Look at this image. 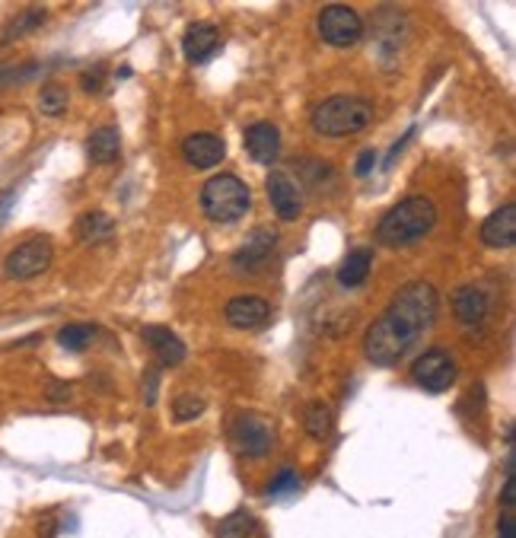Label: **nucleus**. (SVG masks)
Returning a JSON list of instances; mask_svg holds the SVG:
<instances>
[{"mask_svg": "<svg viewBox=\"0 0 516 538\" xmlns=\"http://www.w3.org/2000/svg\"><path fill=\"white\" fill-rule=\"evenodd\" d=\"M16 201V191L7 188V191H0V227H4V220L10 217V207H13Z\"/></svg>", "mask_w": 516, "mask_h": 538, "instance_id": "obj_32", "label": "nucleus"}, {"mask_svg": "<svg viewBox=\"0 0 516 538\" xmlns=\"http://www.w3.org/2000/svg\"><path fill=\"white\" fill-rule=\"evenodd\" d=\"M48 402H55V404H64V402H71V396H73V388L67 386V382H51L48 386Z\"/></svg>", "mask_w": 516, "mask_h": 538, "instance_id": "obj_29", "label": "nucleus"}, {"mask_svg": "<svg viewBox=\"0 0 516 538\" xmlns=\"http://www.w3.org/2000/svg\"><path fill=\"white\" fill-rule=\"evenodd\" d=\"M45 10L42 7H35V10H26V13H19L13 19V23L7 26V32H4V45H7L10 39H16V35H26L29 29H35V26H42L45 23Z\"/></svg>", "mask_w": 516, "mask_h": 538, "instance_id": "obj_25", "label": "nucleus"}, {"mask_svg": "<svg viewBox=\"0 0 516 538\" xmlns=\"http://www.w3.org/2000/svg\"><path fill=\"white\" fill-rule=\"evenodd\" d=\"M300 491V475L294 468H281L274 481L268 484V497H287V494H297Z\"/></svg>", "mask_w": 516, "mask_h": 538, "instance_id": "obj_27", "label": "nucleus"}, {"mask_svg": "<svg viewBox=\"0 0 516 538\" xmlns=\"http://www.w3.org/2000/svg\"><path fill=\"white\" fill-rule=\"evenodd\" d=\"M0 80H4V67H0Z\"/></svg>", "mask_w": 516, "mask_h": 538, "instance_id": "obj_35", "label": "nucleus"}, {"mask_svg": "<svg viewBox=\"0 0 516 538\" xmlns=\"http://www.w3.org/2000/svg\"><path fill=\"white\" fill-rule=\"evenodd\" d=\"M87 153L93 163H115L121 157V134L119 127L103 125L96 127L93 134L87 137Z\"/></svg>", "mask_w": 516, "mask_h": 538, "instance_id": "obj_18", "label": "nucleus"}, {"mask_svg": "<svg viewBox=\"0 0 516 538\" xmlns=\"http://www.w3.org/2000/svg\"><path fill=\"white\" fill-rule=\"evenodd\" d=\"M516 494H513V475H507L504 478V491H501V503H504V510H507V516L513 513V503H516Z\"/></svg>", "mask_w": 516, "mask_h": 538, "instance_id": "obj_31", "label": "nucleus"}, {"mask_svg": "<svg viewBox=\"0 0 516 538\" xmlns=\"http://www.w3.org/2000/svg\"><path fill=\"white\" fill-rule=\"evenodd\" d=\"M230 436H233L236 452H243L249 459H262V456L271 452V446H274V424L255 411L236 414V418H233Z\"/></svg>", "mask_w": 516, "mask_h": 538, "instance_id": "obj_7", "label": "nucleus"}, {"mask_svg": "<svg viewBox=\"0 0 516 538\" xmlns=\"http://www.w3.org/2000/svg\"><path fill=\"white\" fill-rule=\"evenodd\" d=\"M255 516L249 510H233L217 523V538H252L255 535Z\"/></svg>", "mask_w": 516, "mask_h": 538, "instance_id": "obj_22", "label": "nucleus"}, {"mask_svg": "<svg viewBox=\"0 0 516 538\" xmlns=\"http://www.w3.org/2000/svg\"><path fill=\"white\" fill-rule=\"evenodd\" d=\"M112 233H115V220L109 214H103V211H89V214H83L77 220V239L80 242H89V246L109 239Z\"/></svg>", "mask_w": 516, "mask_h": 538, "instance_id": "obj_20", "label": "nucleus"}, {"mask_svg": "<svg viewBox=\"0 0 516 538\" xmlns=\"http://www.w3.org/2000/svg\"><path fill=\"white\" fill-rule=\"evenodd\" d=\"M265 188H268V201H271V207H274V214H278L281 220L284 223L300 220L303 198H300V188H297V182L290 179V175L271 173L268 182H265Z\"/></svg>", "mask_w": 516, "mask_h": 538, "instance_id": "obj_11", "label": "nucleus"}, {"mask_svg": "<svg viewBox=\"0 0 516 538\" xmlns=\"http://www.w3.org/2000/svg\"><path fill=\"white\" fill-rule=\"evenodd\" d=\"M99 334V328L89 322H73V325H64L61 332H58V344H61L64 350H87L89 348V341Z\"/></svg>", "mask_w": 516, "mask_h": 538, "instance_id": "obj_23", "label": "nucleus"}, {"mask_svg": "<svg viewBox=\"0 0 516 538\" xmlns=\"http://www.w3.org/2000/svg\"><path fill=\"white\" fill-rule=\"evenodd\" d=\"M141 338L150 344L153 357H157L159 366H179L185 360V344L179 334H173L163 325H143Z\"/></svg>", "mask_w": 516, "mask_h": 538, "instance_id": "obj_15", "label": "nucleus"}, {"mask_svg": "<svg viewBox=\"0 0 516 538\" xmlns=\"http://www.w3.org/2000/svg\"><path fill=\"white\" fill-rule=\"evenodd\" d=\"M497 538H516L513 516H504V519H501V526H497Z\"/></svg>", "mask_w": 516, "mask_h": 538, "instance_id": "obj_34", "label": "nucleus"}, {"mask_svg": "<svg viewBox=\"0 0 516 538\" xmlns=\"http://www.w3.org/2000/svg\"><path fill=\"white\" fill-rule=\"evenodd\" d=\"M223 39L214 23H191L182 35V55L189 64H204L220 51Z\"/></svg>", "mask_w": 516, "mask_h": 538, "instance_id": "obj_13", "label": "nucleus"}, {"mask_svg": "<svg viewBox=\"0 0 516 538\" xmlns=\"http://www.w3.org/2000/svg\"><path fill=\"white\" fill-rule=\"evenodd\" d=\"M488 293L475 284H462L453 290V312L466 328H475V325L485 322L488 316Z\"/></svg>", "mask_w": 516, "mask_h": 538, "instance_id": "obj_17", "label": "nucleus"}, {"mask_svg": "<svg viewBox=\"0 0 516 538\" xmlns=\"http://www.w3.org/2000/svg\"><path fill=\"white\" fill-rule=\"evenodd\" d=\"M249 207H252V191L233 173L214 175L201 188V211L211 223H233L246 217Z\"/></svg>", "mask_w": 516, "mask_h": 538, "instance_id": "obj_4", "label": "nucleus"}, {"mask_svg": "<svg viewBox=\"0 0 516 538\" xmlns=\"http://www.w3.org/2000/svg\"><path fill=\"white\" fill-rule=\"evenodd\" d=\"M51 258H55V246L48 236H35L26 239L13 252L4 258V274L10 281H32V277L45 274L51 268Z\"/></svg>", "mask_w": 516, "mask_h": 538, "instance_id": "obj_6", "label": "nucleus"}, {"mask_svg": "<svg viewBox=\"0 0 516 538\" xmlns=\"http://www.w3.org/2000/svg\"><path fill=\"white\" fill-rule=\"evenodd\" d=\"M39 109H42V115H48V119L64 115V111H67V89H64L61 83H48V87H42Z\"/></svg>", "mask_w": 516, "mask_h": 538, "instance_id": "obj_24", "label": "nucleus"}, {"mask_svg": "<svg viewBox=\"0 0 516 538\" xmlns=\"http://www.w3.org/2000/svg\"><path fill=\"white\" fill-rule=\"evenodd\" d=\"M274 249H278V233L274 230H252L246 239H243V246L233 252L230 265L236 271L255 274V271L262 268L271 255H274Z\"/></svg>", "mask_w": 516, "mask_h": 538, "instance_id": "obj_9", "label": "nucleus"}, {"mask_svg": "<svg viewBox=\"0 0 516 538\" xmlns=\"http://www.w3.org/2000/svg\"><path fill=\"white\" fill-rule=\"evenodd\" d=\"M440 293L427 281H412L392 296L380 319L366 328L364 354L376 366H396L408 354L414 341L427 332L437 319Z\"/></svg>", "mask_w": 516, "mask_h": 538, "instance_id": "obj_1", "label": "nucleus"}, {"mask_svg": "<svg viewBox=\"0 0 516 538\" xmlns=\"http://www.w3.org/2000/svg\"><path fill=\"white\" fill-rule=\"evenodd\" d=\"M374 271V252L370 249H354L342 262V271H338V284L342 287H360Z\"/></svg>", "mask_w": 516, "mask_h": 538, "instance_id": "obj_19", "label": "nucleus"}, {"mask_svg": "<svg viewBox=\"0 0 516 538\" xmlns=\"http://www.w3.org/2000/svg\"><path fill=\"white\" fill-rule=\"evenodd\" d=\"M335 427V414L326 402H312L306 411H303V430L312 436V440H328Z\"/></svg>", "mask_w": 516, "mask_h": 538, "instance_id": "obj_21", "label": "nucleus"}, {"mask_svg": "<svg viewBox=\"0 0 516 538\" xmlns=\"http://www.w3.org/2000/svg\"><path fill=\"white\" fill-rule=\"evenodd\" d=\"M319 35L332 48H354L364 39V19L348 4H328L319 13Z\"/></svg>", "mask_w": 516, "mask_h": 538, "instance_id": "obj_5", "label": "nucleus"}, {"mask_svg": "<svg viewBox=\"0 0 516 538\" xmlns=\"http://www.w3.org/2000/svg\"><path fill=\"white\" fill-rule=\"evenodd\" d=\"M243 143H246V153L262 163V166H271L274 159L281 157V131L271 121H255V125L246 127L243 134Z\"/></svg>", "mask_w": 516, "mask_h": 538, "instance_id": "obj_14", "label": "nucleus"}, {"mask_svg": "<svg viewBox=\"0 0 516 538\" xmlns=\"http://www.w3.org/2000/svg\"><path fill=\"white\" fill-rule=\"evenodd\" d=\"M376 119L374 103H366L360 96H332L326 103H319L310 115V125L322 137H350L360 134Z\"/></svg>", "mask_w": 516, "mask_h": 538, "instance_id": "obj_3", "label": "nucleus"}, {"mask_svg": "<svg viewBox=\"0 0 516 538\" xmlns=\"http://www.w3.org/2000/svg\"><path fill=\"white\" fill-rule=\"evenodd\" d=\"M481 242L491 249H510L516 242V204H501L481 223Z\"/></svg>", "mask_w": 516, "mask_h": 538, "instance_id": "obj_16", "label": "nucleus"}, {"mask_svg": "<svg viewBox=\"0 0 516 538\" xmlns=\"http://www.w3.org/2000/svg\"><path fill=\"white\" fill-rule=\"evenodd\" d=\"M143 380H147V396L143 398H147V404L153 408V404H157V370H147L143 373Z\"/></svg>", "mask_w": 516, "mask_h": 538, "instance_id": "obj_33", "label": "nucleus"}, {"mask_svg": "<svg viewBox=\"0 0 516 538\" xmlns=\"http://www.w3.org/2000/svg\"><path fill=\"white\" fill-rule=\"evenodd\" d=\"M227 157V141L211 131H198V134H189L182 141V159L195 169H214Z\"/></svg>", "mask_w": 516, "mask_h": 538, "instance_id": "obj_10", "label": "nucleus"}, {"mask_svg": "<svg viewBox=\"0 0 516 538\" xmlns=\"http://www.w3.org/2000/svg\"><path fill=\"white\" fill-rule=\"evenodd\" d=\"M223 316L233 328H243V332H252V328H262L271 316L268 300L255 296V293H243V296H233L223 309Z\"/></svg>", "mask_w": 516, "mask_h": 538, "instance_id": "obj_12", "label": "nucleus"}, {"mask_svg": "<svg viewBox=\"0 0 516 538\" xmlns=\"http://www.w3.org/2000/svg\"><path fill=\"white\" fill-rule=\"evenodd\" d=\"M437 227V204L424 195L398 201L389 214L376 223V242L389 249H405L418 239H424Z\"/></svg>", "mask_w": 516, "mask_h": 538, "instance_id": "obj_2", "label": "nucleus"}, {"mask_svg": "<svg viewBox=\"0 0 516 538\" xmlns=\"http://www.w3.org/2000/svg\"><path fill=\"white\" fill-rule=\"evenodd\" d=\"M105 83V67H93V71H87L83 77H80V87H83V93H99Z\"/></svg>", "mask_w": 516, "mask_h": 538, "instance_id": "obj_28", "label": "nucleus"}, {"mask_svg": "<svg viewBox=\"0 0 516 538\" xmlns=\"http://www.w3.org/2000/svg\"><path fill=\"white\" fill-rule=\"evenodd\" d=\"M204 414V398L201 396H191V392H185V396H179L173 402V418L175 420H195Z\"/></svg>", "mask_w": 516, "mask_h": 538, "instance_id": "obj_26", "label": "nucleus"}, {"mask_svg": "<svg viewBox=\"0 0 516 538\" xmlns=\"http://www.w3.org/2000/svg\"><path fill=\"white\" fill-rule=\"evenodd\" d=\"M412 376L414 382L421 388H427V392H446V388L456 382L459 370H456V360L446 354L443 348H430L414 360Z\"/></svg>", "mask_w": 516, "mask_h": 538, "instance_id": "obj_8", "label": "nucleus"}, {"mask_svg": "<svg viewBox=\"0 0 516 538\" xmlns=\"http://www.w3.org/2000/svg\"><path fill=\"white\" fill-rule=\"evenodd\" d=\"M374 166H376V150H364V153L358 157V169H354V173H358L360 179H364V175L374 173Z\"/></svg>", "mask_w": 516, "mask_h": 538, "instance_id": "obj_30", "label": "nucleus"}]
</instances>
